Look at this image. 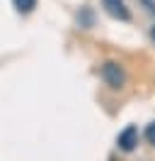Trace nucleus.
<instances>
[{"mask_svg":"<svg viewBox=\"0 0 155 161\" xmlns=\"http://www.w3.org/2000/svg\"><path fill=\"white\" fill-rule=\"evenodd\" d=\"M150 39L155 42V25H153V27H150Z\"/></svg>","mask_w":155,"mask_h":161,"instance_id":"6","label":"nucleus"},{"mask_svg":"<svg viewBox=\"0 0 155 161\" xmlns=\"http://www.w3.org/2000/svg\"><path fill=\"white\" fill-rule=\"evenodd\" d=\"M145 139H148V144H153V147H155V122L148 125V130H145Z\"/></svg>","mask_w":155,"mask_h":161,"instance_id":"5","label":"nucleus"},{"mask_svg":"<svg viewBox=\"0 0 155 161\" xmlns=\"http://www.w3.org/2000/svg\"><path fill=\"white\" fill-rule=\"evenodd\" d=\"M12 5H15V10H17V12L29 15V12L37 8V0H12Z\"/></svg>","mask_w":155,"mask_h":161,"instance_id":"4","label":"nucleus"},{"mask_svg":"<svg viewBox=\"0 0 155 161\" xmlns=\"http://www.w3.org/2000/svg\"><path fill=\"white\" fill-rule=\"evenodd\" d=\"M116 144H119L121 151H133L136 144H138V127H133V125L124 127L119 132V137H116Z\"/></svg>","mask_w":155,"mask_h":161,"instance_id":"2","label":"nucleus"},{"mask_svg":"<svg viewBox=\"0 0 155 161\" xmlns=\"http://www.w3.org/2000/svg\"><path fill=\"white\" fill-rule=\"evenodd\" d=\"M99 76H102V80H104L109 88H114V91L124 88V83H126V73H124V69H121L119 61H104L102 69H99Z\"/></svg>","mask_w":155,"mask_h":161,"instance_id":"1","label":"nucleus"},{"mask_svg":"<svg viewBox=\"0 0 155 161\" xmlns=\"http://www.w3.org/2000/svg\"><path fill=\"white\" fill-rule=\"evenodd\" d=\"M102 5H104V10L114 17V20H121V22H128L131 20V12L126 8L124 0H102Z\"/></svg>","mask_w":155,"mask_h":161,"instance_id":"3","label":"nucleus"}]
</instances>
